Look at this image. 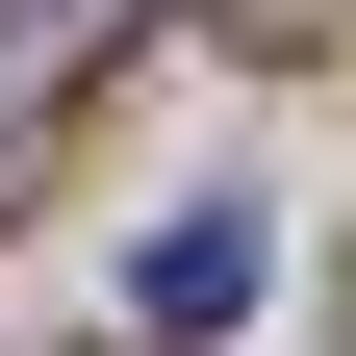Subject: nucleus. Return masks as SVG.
I'll use <instances>...</instances> for the list:
<instances>
[{"label":"nucleus","mask_w":356,"mask_h":356,"mask_svg":"<svg viewBox=\"0 0 356 356\" xmlns=\"http://www.w3.org/2000/svg\"><path fill=\"white\" fill-rule=\"evenodd\" d=\"M102 51H127V0H0V204H51L26 153L76 127V76H102Z\"/></svg>","instance_id":"1"},{"label":"nucleus","mask_w":356,"mask_h":356,"mask_svg":"<svg viewBox=\"0 0 356 356\" xmlns=\"http://www.w3.org/2000/svg\"><path fill=\"white\" fill-rule=\"evenodd\" d=\"M254 280H280V229H254V204H178V229L127 254V305H153V331H229Z\"/></svg>","instance_id":"2"}]
</instances>
